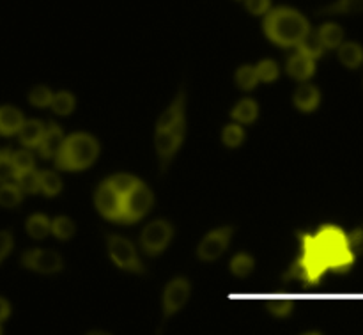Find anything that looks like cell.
I'll use <instances>...</instances> for the list:
<instances>
[{
  "label": "cell",
  "mask_w": 363,
  "mask_h": 335,
  "mask_svg": "<svg viewBox=\"0 0 363 335\" xmlns=\"http://www.w3.org/2000/svg\"><path fill=\"white\" fill-rule=\"evenodd\" d=\"M262 28H264L266 38L272 43L282 48H293L311 31V23L300 11L280 6L266 13Z\"/></svg>",
  "instance_id": "obj_2"
},
{
  "label": "cell",
  "mask_w": 363,
  "mask_h": 335,
  "mask_svg": "<svg viewBox=\"0 0 363 335\" xmlns=\"http://www.w3.org/2000/svg\"><path fill=\"white\" fill-rule=\"evenodd\" d=\"M174 236V227L167 220H152L140 234V247L145 254L158 256L169 247Z\"/></svg>",
  "instance_id": "obj_7"
},
{
  "label": "cell",
  "mask_w": 363,
  "mask_h": 335,
  "mask_svg": "<svg viewBox=\"0 0 363 335\" xmlns=\"http://www.w3.org/2000/svg\"><path fill=\"white\" fill-rule=\"evenodd\" d=\"M23 121V114H21L16 106H0V135L11 137V135L18 133V130L21 128Z\"/></svg>",
  "instance_id": "obj_16"
},
{
  "label": "cell",
  "mask_w": 363,
  "mask_h": 335,
  "mask_svg": "<svg viewBox=\"0 0 363 335\" xmlns=\"http://www.w3.org/2000/svg\"><path fill=\"white\" fill-rule=\"evenodd\" d=\"M222 141L227 148L234 149V148H240L245 141V130L238 124H229V126L223 128L222 131Z\"/></svg>",
  "instance_id": "obj_33"
},
{
  "label": "cell",
  "mask_w": 363,
  "mask_h": 335,
  "mask_svg": "<svg viewBox=\"0 0 363 335\" xmlns=\"http://www.w3.org/2000/svg\"><path fill=\"white\" fill-rule=\"evenodd\" d=\"M21 265L43 275H55L62 272V258L50 248H32L21 256Z\"/></svg>",
  "instance_id": "obj_8"
},
{
  "label": "cell",
  "mask_w": 363,
  "mask_h": 335,
  "mask_svg": "<svg viewBox=\"0 0 363 335\" xmlns=\"http://www.w3.org/2000/svg\"><path fill=\"white\" fill-rule=\"evenodd\" d=\"M64 138L66 137H64L62 128L55 123H50V126L45 128V133H43L41 142H39L38 145L41 158H55L57 151H59L60 145H62Z\"/></svg>",
  "instance_id": "obj_12"
},
{
  "label": "cell",
  "mask_w": 363,
  "mask_h": 335,
  "mask_svg": "<svg viewBox=\"0 0 363 335\" xmlns=\"http://www.w3.org/2000/svg\"><path fill=\"white\" fill-rule=\"evenodd\" d=\"M99 155V142L89 133H73L64 138L55 155L59 170H84L96 162Z\"/></svg>",
  "instance_id": "obj_3"
},
{
  "label": "cell",
  "mask_w": 363,
  "mask_h": 335,
  "mask_svg": "<svg viewBox=\"0 0 363 335\" xmlns=\"http://www.w3.org/2000/svg\"><path fill=\"white\" fill-rule=\"evenodd\" d=\"M184 109H186V92H184V87H181L177 96L174 98L172 105L160 116L158 123H156V130H167V128L172 126L174 123L183 119Z\"/></svg>",
  "instance_id": "obj_14"
},
{
  "label": "cell",
  "mask_w": 363,
  "mask_h": 335,
  "mask_svg": "<svg viewBox=\"0 0 363 335\" xmlns=\"http://www.w3.org/2000/svg\"><path fill=\"white\" fill-rule=\"evenodd\" d=\"M245 7L254 16H262L272 9V0H245Z\"/></svg>",
  "instance_id": "obj_38"
},
{
  "label": "cell",
  "mask_w": 363,
  "mask_h": 335,
  "mask_svg": "<svg viewBox=\"0 0 363 335\" xmlns=\"http://www.w3.org/2000/svg\"><path fill=\"white\" fill-rule=\"evenodd\" d=\"M319 39H321L323 46L325 48H339L340 43L344 41V28L340 25L333 23V21H328V23L321 25L318 31Z\"/></svg>",
  "instance_id": "obj_20"
},
{
  "label": "cell",
  "mask_w": 363,
  "mask_h": 335,
  "mask_svg": "<svg viewBox=\"0 0 363 335\" xmlns=\"http://www.w3.org/2000/svg\"><path fill=\"white\" fill-rule=\"evenodd\" d=\"M233 227H220V229L211 231L204 236L197 248V258L204 263H213L222 258L223 252L229 248L230 238H233Z\"/></svg>",
  "instance_id": "obj_9"
},
{
  "label": "cell",
  "mask_w": 363,
  "mask_h": 335,
  "mask_svg": "<svg viewBox=\"0 0 363 335\" xmlns=\"http://www.w3.org/2000/svg\"><path fill=\"white\" fill-rule=\"evenodd\" d=\"M363 13V0H337L330 6L321 7L318 14H360Z\"/></svg>",
  "instance_id": "obj_23"
},
{
  "label": "cell",
  "mask_w": 363,
  "mask_h": 335,
  "mask_svg": "<svg viewBox=\"0 0 363 335\" xmlns=\"http://www.w3.org/2000/svg\"><path fill=\"white\" fill-rule=\"evenodd\" d=\"M43 133H45V124L39 119H30L23 121L21 128L18 130L20 135V142L25 148H38L39 142H41Z\"/></svg>",
  "instance_id": "obj_17"
},
{
  "label": "cell",
  "mask_w": 363,
  "mask_h": 335,
  "mask_svg": "<svg viewBox=\"0 0 363 335\" xmlns=\"http://www.w3.org/2000/svg\"><path fill=\"white\" fill-rule=\"evenodd\" d=\"M184 133H186V119H179L174 123L172 126L167 130H156L155 133V148L160 156V167H162V174L165 172L169 163L172 162L176 153L179 151L181 144L184 141Z\"/></svg>",
  "instance_id": "obj_4"
},
{
  "label": "cell",
  "mask_w": 363,
  "mask_h": 335,
  "mask_svg": "<svg viewBox=\"0 0 363 335\" xmlns=\"http://www.w3.org/2000/svg\"><path fill=\"white\" fill-rule=\"evenodd\" d=\"M16 185L20 187V190L23 194H38V192H41V187H39V172H35L34 169L16 174Z\"/></svg>",
  "instance_id": "obj_30"
},
{
  "label": "cell",
  "mask_w": 363,
  "mask_h": 335,
  "mask_svg": "<svg viewBox=\"0 0 363 335\" xmlns=\"http://www.w3.org/2000/svg\"><path fill=\"white\" fill-rule=\"evenodd\" d=\"M301 254L284 273V282L301 280L303 286L314 287L328 273L346 275L363 254V227L347 233L335 224H325L314 233L298 231Z\"/></svg>",
  "instance_id": "obj_1"
},
{
  "label": "cell",
  "mask_w": 363,
  "mask_h": 335,
  "mask_svg": "<svg viewBox=\"0 0 363 335\" xmlns=\"http://www.w3.org/2000/svg\"><path fill=\"white\" fill-rule=\"evenodd\" d=\"M286 71L291 78H294V80L307 82L314 77L315 60L298 52L296 55H293L289 60H287Z\"/></svg>",
  "instance_id": "obj_13"
},
{
  "label": "cell",
  "mask_w": 363,
  "mask_h": 335,
  "mask_svg": "<svg viewBox=\"0 0 363 335\" xmlns=\"http://www.w3.org/2000/svg\"><path fill=\"white\" fill-rule=\"evenodd\" d=\"M321 103V92L315 85L303 84L294 92V105L301 112H314Z\"/></svg>",
  "instance_id": "obj_15"
},
{
  "label": "cell",
  "mask_w": 363,
  "mask_h": 335,
  "mask_svg": "<svg viewBox=\"0 0 363 335\" xmlns=\"http://www.w3.org/2000/svg\"><path fill=\"white\" fill-rule=\"evenodd\" d=\"M255 73H257L259 82L272 84V82H275L277 78H279L280 70H279V66H277L275 60L266 59V60H261V62L255 66Z\"/></svg>",
  "instance_id": "obj_32"
},
{
  "label": "cell",
  "mask_w": 363,
  "mask_h": 335,
  "mask_svg": "<svg viewBox=\"0 0 363 335\" xmlns=\"http://www.w3.org/2000/svg\"><path fill=\"white\" fill-rule=\"evenodd\" d=\"M339 60L350 70H358L363 64V46L358 43H340Z\"/></svg>",
  "instance_id": "obj_18"
},
{
  "label": "cell",
  "mask_w": 363,
  "mask_h": 335,
  "mask_svg": "<svg viewBox=\"0 0 363 335\" xmlns=\"http://www.w3.org/2000/svg\"><path fill=\"white\" fill-rule=\"evenodd\" d=\"M11 314V305L6 298H0V323L6 322Z\"/></svg>",
  "instance_id": "obj_40"
},
{
  "label": "cell",
  "mask_w": 363,
  "mask_h": 335,
  "mask_svg": "<svg viewBox=\"0 0 363 335\" xmlns=\"http://www.w3.org/2000/svg\"><path fill=\"white\" fill-rule=\"evenodd\" d=\"M266 309L269 314L277 316V318H287L293 312L294 302L287 300V298H273V300L266 302Z\"/></svg>",
  "instance_id": "obj_34"
},
{
  "label": "cell",
  "mask_w": 363,
  "mask_h": 335,
  "mask_svg": "<svg viewBox=\"0 0 363 335\" xmlns=\"http://www.w3.org/2000/svg\"><path fill=\"white\" fill-rule=\"evenodd\" d=\"M39 187L46 197H55L62 190V180L53 170H41L39 172Z\"/></svg>",
  "instance_id": "obj_24"
},
{
  "label": "cell",
  "mask_w": 363,
  "mask_h": 335,
  "mask_svg": "<svg viewBox=\"0 0 363 335\" xmlns=\"http://www.w3.org/2000/svg\"><path fill=\"white\" fill-rule=\"evenodd\" d=\"M11 156H13V151H9V149L0 153V183H6V181L16 177V170H14Z\"/></svg>",
  "instance_id": "obj_37"
},
{
  "label": "cell",
  "mask_w": 363,
  "mask_h": 335,
  "mask_svg": "<svg viewBox=\"0 0 363 335\" xmlns=\"http://www.w3.org/2000/svg\"><path fill=\"white\" fill-rule=\"evenodd\" d=\"M152 202H155L152 192L140 181L130 194L124 195L121 222L135 224L138 222V220H142L149 212H151Z\"/></svg>",
  "instance_id": "obj_6"
},
{
  "label": "cell",
  "mask_w": 363,
  "mask_h": 335,
  "mask_svg": "<svg viewBox=\"0 0 363 335\" xmlns=\"http://www.w3.org/2000/svg\"><path fill=\"white\" fill-rule=\"evenodd\" d=\"M13 251V234L11 231H0V265Z\"/></svg>",
  "instance_id": "obj_39"
},
{
  "label": "cell",
  "mask_w": 363,
  "mask_h": 335,
  "mask_svg": "<svg viewBox=\"0 0 363 335\" xmlns=\"http://www.w3.org/2000/svg\"><path fill=\"white\" fill-rule=\"evenodd\" d=\"M296 46H298V52L311 57V59L314 60L319 59V57L323 55V52H325V46H323L321 39H319V34L312 31H308Z\"/></svg>",
  "instance_id": "obj_22"
},
{
  "label": "cell",
  "mask_w": 363,
  "mask_h": 335,
  "mask_svg": "<svg viewBox=\"0 0 363 335\" xmlns=\"http://www.w3.org/2000/svg\"><path fill=\"white\" fill-rule=\"evenodd\" d=\"M0 334H2V329H0Z\"/></svg>",
  "instance_id": "obj_41"
},
{
  "label": "cell",
  "mask_w": 363,
  "mask_h": 335,
  "mask_svg": "<svg viewBox=\"0 0 363 335\" xmlns=\"http://www.w3.org/2000/svg\"><path fill=\"white\" fill-rule=\"evenodd\" d=\"M13 165H14V170H16V174L20 172H27V170H32L34 169V156H32L30 151H27V149H21V151H16L13 153Z\"/></svg>",
  "instance_id": "obj_36"
},
{
  "label": "cell",
  "mask_w": 363,
  "mask_h": 335,
  "mask_svg": "<svg viewBox=\"0 0 363 335\" xmlns=\"http://www.w3.org/2000/svg\"><path fill=\"white\" fill-rule=\"evenodd\" d=\"M259 116V106L254 99L245 98L241 101H238V105L234 106L230 117H233L236 123L240 124H252Z\"/></svg>",
  "instance_id": "obj_19"
},
{
  "label": "cell",
  "mask_w": 363,
  "mask_h": 335,
  "mask_svg": "<svg viewBox=\"0 0 363 335\" xmlns=\"http://www.w3.org/2000/svg\"><path fill=\"white\" fill-rule=\"evenodd\" d=\"M106 181H108V183L112 185V187L116 188V190L119 192L123 197L126 194H130V192L133 190V188L137 187L138 183H140V180H138V177H135V176H131V174H116V176L108 177Z\"/></svg>",
  "instance_id": "obj_31"
},
{
  "label": "cell",
  "mask_w": 363,
  "mask_h": 335,
  "mask_svg": "<svg viewBox=\"0 0 363 335\" xmlns=\"http://www.w3.org/2000/svg\"><path fill=\"white\" fill-rule=\"evenodd\" d=\"M254 266H255V261L252 256L238 254L234 256L233 261H230V272H233L236 277H240V279H245V277L250 275Z\"/></svg>",
  "instance_id": "obj_29"
},
{
  "label": "cell",
  "mask_w": 363,
  "mask_h": 335,
  "mask_svg": "<svg viewBox=\"0 0 363 335\" xmlns=\"http://www.w3.org/2000/svg\"><path fill=\"white\" fill-rule=\"evenodd\" d=\"M191 286L184 277L170 280L163 293V318H172L176 312H179L190 300Z\"/></svg>",
  "instance_id": "obj_10"
},
{
  "label": "cell",
  "mask_w": 363,
  "mask_h": 335,
  "mask_svg": "<svg viewBox=\"0 0 363 335\" xmlns=\"http://www.w3.org/2000/svg\"><path fill=\"white\" fill-rule=\"evenodd\" d=\"M52 98H53V92L50 91L48 87H45V85H38V87L32 89L30 94H28V101H30V105L38 106V109H45V106H48L50 103H52Z\"/></svg>",
  "instance_id": "obj_35"
},
{
  "label": "cell",
  "mask_w": 363,
  "mask_h": 335,
  "mask_svg": "<svg viewBox=\"0 0 363 335\" xmlns=\"http://www.w3.org/2000/svg\"><path fill=\"white\" fill-rule=\"evenodd\" d=\"M74 231H77V227H74L73 220L67 219V216H57V219H53L50 233H53V236H55L57 240L66 241L69 240V238H73Z\"/></svg>",
  "instance_id": "obj_27"
},
{
  "label": "cell",
  "mask_w": 363,
  "mask_h": 335,
  "mask_svg": "<svg viewBox=\"0 0 363 335\" xmlns=\"http://www.w3.org/2000/svg\"><path fill=\"white\" fill-rule=\"evenodd\" d=\"M236 84L241 91H252V89L257 87L259 84V78L257 73H255V67L254 66H241L240 70L236 71Z\"/></svg>",
  "instance_id": "obj_28"
},
{
  "label": "cell",
  "mask_w": 363,
  "mask_h": 335,
  "mask_svg": "<svg viewBox=\"0 0 363 335\" xmlns=\"http://www.w3.org/2000/svg\"><path fill=\"white\" fill-rule=\"evenodd\" d=\"M106 245H108V254L112 261L116 263V266H119L121 270H126V272L144 275L145 268L130 240L117 236V234H108Z\"/></svg>",
  "instance_id": "obj_5"
},
{
  "label": "cell",
  "mask_w": 363,
  "mask_h": 335,
  "mask_svg": "<svg viewBox=\"0 0 363 335\" xmlns=\"http://www.w3.org/2000/svg\"><path fill=\"white\" fill-rule=\"evenodd\" d=\"M25 227H27L28 236L34 238V240H43V238H46L50 234V229H52V220H50L46 215H43V213H35V215L28 216Z\"/></svg>",
  "instance_id": "obj_21"
},
{
  "label": "cell",
  "mask_w": 363,
  "mask_h": 335,
  "mask_svg": "<svg viewBox=\"0 0 363 335\" xmlns=\"http://www.w3.org/2000/svg\"><path fill=\"white\" fill-rule=\"evenodd\" d=\"M123 202L124 197L108 181H103L98 187V190H96V208H98V212L106 220L121 222V216H123Z\"/></svg>",
  "instance_id": "obj_11"
},
{
  "label": "cell",
  "mask_w": 363,
  "mask_h": 335,
  "mask_svg": "<svg viewBox=\"0 0 363 335\" xmlns=\"http://www.w3.org/2000/svg\"><path fill=\"white\" fill-rule=\"evenodd\" d=\"M23 199V192L20 190L18 185L13 183H2L0 185V206L4 208H16Z\"/></svg>",
  "instance_id": "obj_25"
},
{
  "label": "cell",
  "mask_w": 363,
  "mask_h": 335,
  "mask_svg": "<svg viewBox=\"0 0 363 335\" xmlns=\"http://www.w3.org/2000/svg\"><path fill=\"white\" fill-rule=\"evenodd\" d=\"M74 103L77 101H74V96L71 92L60 91L57 94H53L50 106H52L57 116H69L74 110Z\"/></svg>",
  "instance_id": "obj_26"
}]
</instances>
